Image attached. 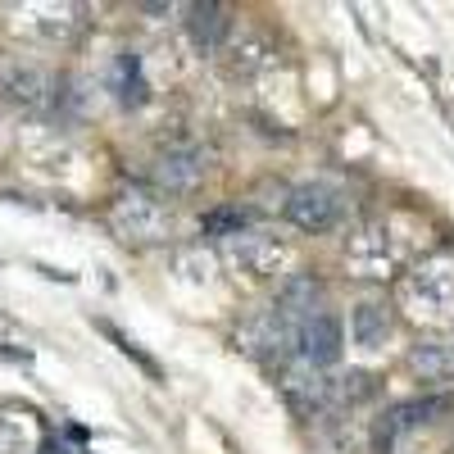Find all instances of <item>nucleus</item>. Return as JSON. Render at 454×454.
<instances>
[{
  "mask_svg": "<svg viewBox=\"0 0 454 454\" xmlns=\"http://www.w3.org/2000/svg\"><path fill=\"white\" fill-rule=\"evenodd\" d=\"M400 305L419 323L454 318V259H427L400 278Z\"/></svg>",
  "mask_w": 454,
  "mask_h": 454,
  "instance_id": "obj_2",
  "label": "nucleus"
},
{
  "mask_svg": "<svg viewBox=\"0 0 454 454\" xmlns=\"http://www.w3.org/2000/svg\"><path fill=\"white\" fill-rule=\"evenodd\" d=\"M441 409H445V400H404V404H395L391 413H382V441H395L400 432L427 423L432 413H441Z\"/></svg>",
  "mask_w": 454,
  "mask_h": 454,
  "instance_id": "obj_16",
  "label": "nucleus"
},
{
  "mask_svg": "<svg viewBox=\"0 0 454 454\" xmlns=\"http://www.w3.org/2000/svg\"><path fill=\"white\" fill-rule=\"evenodd\" d=\"M0 100H10L19 109H46L55 100V78L42 68L10 64V68H0Z\"/></svg>",
  "mask_w": 454,
  "mask_h": 454,
  "instance_id": "obj_9",
  "label": "nucleus"
},
{
  "mask_svg": "<svg viewBox=\"0 0 454 454\" xmlns=\"http://www.w3.org/2000/svg\"><path fill=\"white\" fill-rule=\"evenodd\" d=\"M273 59H278V51L263 42V36H241V42L227 51V68L237 73V78H254V73H263V68H273Z\"/></svg>",
  "mask_w": 454,
  "mask_h": 454,
  "instance_id": "obj_14",
  "label": "nucleus"
},
{
  "mask_svg": "<svg viewBox=\"0 0 454 454\" xmlns=\"http://www.w3.org/2000/svg\"><path fill=\"white\" fill-rule=\"evenodd\" d=\"M409 368L423 377V382H445V377H454V340H419V346L409 350Z\"/></svg>",
  "mask_w": 454,
  "mask_h": 454,
  "instance_id": "obj_12",
  "label": "nucleus"
},
{
  "mask_svg": "<svg viewBox=\"0 0 454 454\" xmlns=\"http://www.w3.org/2000/svg\"><path fill=\"white\" fill-rule=\"evenodd\" d=\"M295 350H300V359H305L309 368L336 364V359H340V323H336L332 314H314L305 327H300Z\"/></svg>",
  "mask_w": 454,
  "mask_h": 454,
  "instance_id": "obj_10",
  "label": "nucleus"
},
{
  "mask_svg": "<svg viewBox=\"0 0 454 454\" xmlns=\"http://www.w3.org/2000/svg\"><path fill=\"white\" fill-rule=\"evenodd\" d=\"M119 100L123 105H141L145 100V78H141V59L137 55H119Z\"/></svg>",
  "mask_w": 454,
  "mask_h": 454,
  "instance_id": "obj_17",
  "label": "nucleus"
},
{
  "mask_svg": "<svg viewBox=\"0 0 454 454\" xmlns=\"http://www.w3.org/2000/svg\"><path fill=\"white\" fill-rule=\"evenodd\" d=\"M223 259H227V269H237L246 278H278L295 259V250H291V241H282L273 232H250L246 227V232L223 241Z\"/></svg>",
  "mask_w": 454,
  "mask_h": 454,
  "instance_id": "obj_3",
  "label": "nucleus"
},
{
  "mask_svg": "<svg viewBox=\"0 0 454 454\" xmlns=\"http://www.w3.org/2000/svg\"><path fill=\"white\" fill-rule=\"evenodd\" d=\"M200 227H205V237H218V241H227V237L246 232V209H209Z\"/></svg>",
  "mask_w": 454,
  "mask_h": 454,
  "instance_id": "obj_18",
  "label": "nucleus"
},
{
  "mask_svg": "<svg viewBox=\"0 0 454 454\" xmlns=\"http://www.w3.org/2000/svg\"><path fill=\"white\" fill-rule=\"evenodd\" d=\"M186 32H192L196 51L214 55V51H223L227 32H232V14H227V5H192L186 10Z\"/></svg>",
  "mask_w": 454,
  "mask_h": 454,
  "instance_id": "obj_11",
  "label": "nucleus"
},
{
  "mask_svg": "<svg viewBox=\"0 0 454 454\" xmlns=\"http://www.w3.org/2000/svg\"><path fill=\"white\" fill-rule=\"evenodd\" d=\"M205 173H209V155H205L200 145H192V141L160 150L155 164H150V177H155V186H160L164 196H186V192H196Z\"/></svg>",
  "mask_w": 454,
  "mask_h": 454,
  "instance_id": "obj_5",
  "label": "nucleus"
},
{
  "mask_svg": "<svg viewBox=\"0 0 454 454\" xmlns=\"http://www.w3.org/2000/svg\"><path fill=\"white\" fill-rule=\"evenodd\" d=\"M282 209L300 232H327L340 218V192L327 182H305V186H295V192H286Z\"/></svg>",
  "mask_w": 454,
  "mask_h": 454,
  "instance_id": "obj_6",
  "label": "nucleus"
},
{
  "mask_svg": "<svg viewBox=\"0 0 454 454\" xmlns=\"http://www.w3.org/2000/svg\"><path fill=\"white\" fill-rule=\"evenodd\" d=\"M350 336L359 340L364 350L382 346V340L391 336V314H387V305H377V300H364V305H355V314H350Z\"/></svg>",
  "mask_w": 454,
  "mask_h": 454,
  "instance_id": "obj_13",
  "label": "nucleus"
},
{
  "mask_svg": "<svg viewBox=\"0 0 454 454\" xmlns=\"http://www.w3.org/2000/svg\"><path fill=\"white\" fill-rule=\"evenodd\" d=\"M36 445H42V436H36L32 413L19 409L0 413V454H36Z\"/></svg>",
  "mask_w": 454,
  "mask_h": 454,
  "instance_id": "obj_15",
  "label": "nucleus"
},
{
  "mask_svg": "<svg viewBox=\"0 0 454 454\" xmlns=\"http://www.w3.org/2000/svg\"><path fill=\"white\" fill-rule=\"evenodd\" d=\"M346 263H350L355 278H391L395 263H400V246L391 237V227L387 223L359 227V232L350 237V246H346Z\"/></svg>",
  "mask_w": 454,
  "mask_h": 454,
  "instance_id": "obj_4",
  "label": "nucleus"
},
{
  "mask_svg": "<svg viewBox=\"0 0 454 454\" xmlns=\"http://www.w3.org/2000/svg\"><path fill=\"white\" fill-rule=\"evenodd\" d=\"M109 227L114 237L128 246H160L173 232V214L155 192H141V186H128L109 200Z\"/></svg>",
  "mask_w": 454,
  "mask_h": 454,
  "instance_id": "obj_1",
  "label": "nucleus"
},
{
  "mask_svg": "<svg viewBox=\"0 0 454 454\" xmlns=\"http://www.w3.org/2000/svg\"><path fill=\"white\" fill-rule=\"evenodd\" d=\"M318 300H323L318 278H309V273H295V278H286V282H282L273 314L282 318V327H286L291 336H300V327H305V323L318 314Z\"/></svg>",
  "mask_w": 454,
  "mask_h": 454,
  "instance_id": "obj_8",
  "label": "nucleus"
},
{
  "mask_svg": "<svg viewBox=\"0 0 454 454\" xmlns=\"http://www.w3.org/2000/svg\"><path fill=\"white\" fill-rule=\"evenodd\" d=\"M14 23L19 32L55 46V42H73V32L82 27V10L78 5H23Z\"/></svg>",
  "mask_w": 454,
  "mask_h": 454,
  "instance_id": "obj_7",
  "label": "nucleus"
},
{
  "mask_svg": "<svg viewBox=\"0 0 454 454\" xmlns=\"http://www.w3.org/2000/svg\"><path fill=\"white\" fill-rule=\"evenodd\" d=\"M100 327H105V332H109V340H114V346H119V350H123V355H128V359H137V364H141V368H145V372H150V377H160V364H155V359H150V355H145V350H141V346H132V340H128V336H123V332H119V327H109V323H100Z\"/></svg>",
  "mask_w": 454,
  "mask_h": 454,
  "instance_id": "obj_19",
  "label": "nucleus"
},
{
  "mask_svg": "<svg viewBox=\"0 0 454 454\" xmlns=\"http://www.w3.org/2000/svg\"><path fill=\"white\" fill-rule=\"evenodd\" d=\"M36 454H87V450H78V445H68V441L51 436V441H42V445H36Z\"/></svg>",
  "mask_w": 454,
  "mask_h": 454,
  "instance_id": "obj_20",
  "label": "nucleus"
}]
</instances>
